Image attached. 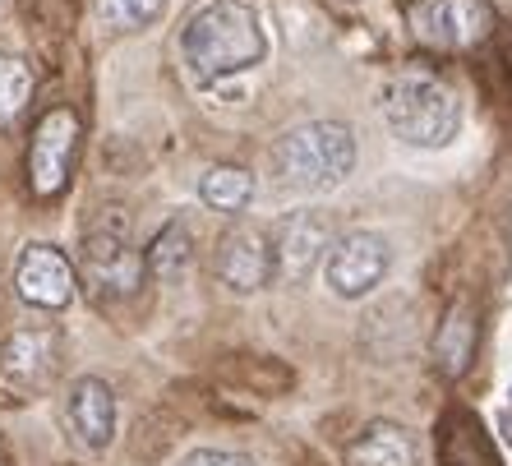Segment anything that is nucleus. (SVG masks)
Here are the masks:
<instances>
[{"label":"nucleus","instance_id":"f257e3e1","mask_svg":"<svg viewBox=\"0 0 512 466\" xmlns=\"http://www.w3.org/2000/svg\"><path fill=\"white\" fill-rule=\"evenodd\" d=\"M268 51V37L254 5L245 0H208L180 28V56L203 84L254 70Z\"/></svg>","mask_w":512,"mask_h":466},{"label":"nucleus","instance_id":"f03ea898","mask_svg":"<svg viewBox=\"0 0 512 466\" xmlns=\"http://www.w3.org/2000/svg\"><path fill=\"white\" fill-rule=\"evenodd\" d=\"M268 157H273L277 185L300 194H323L342 185L356 167V134L342 120H310V125L286 130Z\"/></svg>","mask_w":512,"mask_h":466},{"label":"nucleus","instance_id":"7ed1b4c3","mask_svg":"<svg viewBox=\"0 0 512 466\" xmlns=\"http://www.w3.org/2000/svg\"><path fill=\"white\" fill-rule=\"evenodd\" d=\"M383 125L416 148H443L462 125V102L443 79L420 70H406L397 79H388L379 93Z\"/></svg>","mask_w":512,"mask_h":466},{"label":"nucleus","instance_id":"20e7f679","mask_svg":"<svg viewBox=\"0 0 512 466\" xmlns=\"http://www.w3.org/2000/svg\"><path fill=\"white\" fill-rule=\"evenodd\" d=\"M406 33L425 51H476L494 33V5L489 0H406Z\"/></svg>","mask_w":512,"mask_h":466},{"label":"nucleus","instance_id":"39448f33","mask_svg":"<svg viewBox=\"0 0 512 466\" xmlns=\"http://www.w3.org/2000/svg\"><path fill=\"white\" fill-rule=\"evenodd\" d=\"M143 268H148V263L134 254L130 227H125L120 217L88 227V236H84V277H88V287H93L97 300L134 296L139 282H143Z\"/></svg>","mask_w":512,"mask_h":466},{"label":"nucleus","instance_id":"423d86ee","mask_svg":"<svg viewBox=\"0 0 512 466\" xmlns=\"http://www.w3.org/2000/svg\"><path fill=\"white\" fill-rule=\"evenodd\" d=\"M74 153H79V116L70 107H51L37 120L33 144H28V185L37 199H56L70 185Z\"/></svg>","mask_w":512,"mask_h":466},{"label":"nucleus","instance_id":"0eeeda50","mask_svg":"<svg viewBox=\"0 0 512 466\" xmlns=\"http://www.w3.org/2000/svg\"><path fill=\"white\" fill-rule=\"evenodd\" d=\"M388 263H393V250H388V240L379 231H351L328 250L323 273H328V287L342 300H360L388 277Z\"/></svg>","mask_w":512,"mask_h":466},{"label":"nucleus","instance_id":"6e6552de","mask_svg":"<svg viewBox=\"0 0 512 466\" xmlns=\"http://www.w3.org/2000/svg\"><path fill=\"white\" fill-rule=\"evenodd\" d=\"M60 370V333L56 328H14L0 342V379L14 393H42Z\"/></svg>","mask_w":512,"mask_h":466},{"label":"nucleus","instance_id":"1a4fd4ad","mask_svg":"<svg viewBox=\"0 0 512 466\" xmlns=\"http://www.w3.org/2000/svg\"><path fill=\"white\" fill-rule=\"evenodd\" d=\"M273 240L263 236L259 227H231L227 236L217 240V277L227 282L236 296L263 291L273 277Z\"/></svg>","mask_w":512,"mask_h":466},{"label":"nucleus","instance_id":"9d476101","mask_svg":"<svg viewBox=\"0 0 512 466\" xmlns=\"http://www.w3.org/2000/svg\"><path fill=\"white\" fill-rule=\"evenodd\" d=\"M14 291L37 310H65L74 300V268L56 245H28L14 268Z\"/></svg>","mask_w":512,"mask_h":466},{"label":"nucleus","instance_id":"9b49d317","mask_svg":"<svg viewBox=\"0 0 512 466\" xmlns=\"http://www.w3.org/2000/svg\"><path fill=\"white\" fill-rule=\"evenodd\" d=\"M273 268L286 282H300L319 268V259L328 254V222L314 213H291L273 227Z\"/></svg>","mask_w":512,"mask_h":466},{"label":"nucleus","instance_id":"f8f14e48","mask_svg":"<svg viewBox=\"0 0 512 466\" xmlns=\"http://www.w3.org/2000/svg\"><path fill=\"white\" fill-rule=\"evenodd\" d=\"M65 416H70V430L84 448H107V443L116 439V393H111V383L79 379L70 388Z\"/></svg>","mask_w":512,"mask_h":466},{"label":"nucleus","instance_id":"ddd939ff","mask_svg":"<svg viewBox=\"0 0 512 466\" xmlns=\"http://www.w3.org/2000/svg\"><path fill=\"white\" fill-rule=\"evenodd\" d=\"M346 462L351 466H416V443H411V434H406L402 425H393V420H374V425H365V434L346 448Z\"/></svg>","mask_w":512,"mask_h":466},{"label":"nucleus","instance_id":"4468645a","mask_svg":"<svg viewBox=\"0 0 512 466\" xmlns=\"http://www.w3.org/2000/svg\"><path fill=\"white\" fill-rule=\"evenodd\" d=\"M143 263H148V273L157 277V282H180V277L190 273L194 263V236L185 222H171V227H162L153 236V245H148V254H143Z\"/></svg>","mask_w":512,"mask_h":466},{"label":"nucleus","instance_id":"2eb2a0df","mask_svg":"<svg viewBox=\"0 0 512 466\" xmlns=\"http://www.w3.org/2000/svg\"><path fill=\"white\" fill-rule=\"evenodd\" d=\"M471 351H476V319L466 314V305L457 300L453 310H448V319L439 323V342H434V365H439L448 379H457V374L466 370V360H471Z\"/></svg>","mask_w":512,"mask_h":466},{"label":"nucleus","instance_id":"dca6fc26","mask_svg":"<svg viewBox=\"0 0 512 466\" xmlns=\"http://www.w3.org/2000/svg\"><path fill=\"white\" fill-rule=\"evenodd\" d=\"M199 199L217 213H240L254 199V176L245 167H208L199 180Z\"/></svg>","mask_w":512,"mask_h":466},{"label":"nucleus","instance_id":"f3484780","mask_svg":"<svg viewBox=\"0 0 512 466\" xmlns=\"http://www.w3.org/2000/svg\"><path fill=\"white\" fill-rule=\"evenodd\" d=\"M33 97V70L19 56H0V125H10Z\"/></svg>","mask_w":512,"mask_h":466},{"label":"nucleus","instance_id":"a211bd4d","mask_svg":"<svg viewBox=\"0 0 512 466\" xmlns=\"http://www.w3.org/2000/svg\"><path fill=\"white\" fill-rule=\"evenodd\" d=\"M167 10V0H97V14L102 24L116 28V33H139Z\"/></svg>","mask_w":512,"mask_h":466},{"label":"nucleus","instance_id":"6ab92c4d","mask_svg":"<svg viewBox=\"0 0 512 466\" xmlns=\"http://www.w3.org/2000/svg\"><path fill=\"white\" fill-rule=\"evenodd\" d=\"M180 466H254V462L240 453H222V448H199V453H190Z\"/></svg>","mask_w":512,"mask_h":466},{"label":"nucleus","instance_id":"aec40b11","mask_svg":"<svg viewBox=\"0 0 512 466\" xmlns=\"http://www.w3.org/2000/svg\"><path fill=\"white\" fill-rule=\"evenodd\" d=\"M503 434H508V439H512V411H508V416H503Z\"/></svg>","mask_w":512,"mask_h":466}]
</instances>
